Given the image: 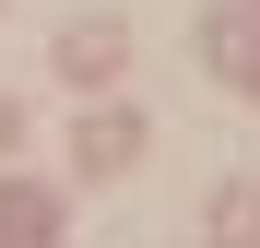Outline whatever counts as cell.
I'll return each instance as SVG.
<instances>
[{
    "instance_id": "1",
    "label": "cell",
    "mask_w": 260,
    "mask_h": 248,
    "mask_svg": "<svg viewBox=\"0 0 260 248\" xmlns=\"http://www.w3.org/2000/svg\"><path fill=\"white\" fill-rule=\"evenodd\" d=\"M118 154H142V118H83V165H118Z\"/></svg>"
}]
</instances>
